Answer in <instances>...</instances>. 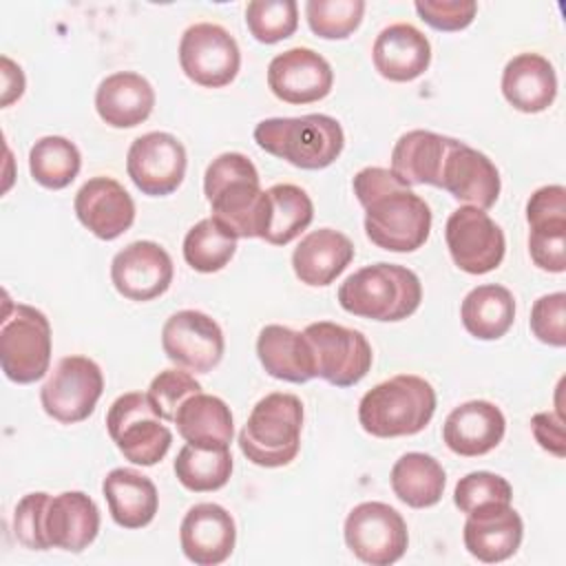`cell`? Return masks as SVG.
I'll use <instances>...</instances> for the list:
<instances>
[{"label": "cell", "instance_id": "277c9868", "mask_svg": "<svg viewBox=\"0 0 566 566\" xmlns=\"http://www.w3.org/2000/svg\"><path fill=\"white\" fill-rule=\"evenodd\" d=\"M436 413V389L416 374H398L371 387L358 402V422L374 438L420 433Z\"/></svg>", "mask_w": 566, "mask_h": 566}, {"label": "cell", "instance_id": "9a60e30c", "mask_svg": "<svg viewBox=\"0 0 566 566\" xmlns=\"http://www.w3.org/2000/svg\"><path fill=\"white\" fill-rule=\"evenodd\" d=\"M161 347L175 365L208 374L221 363L226 340L214 318L199 310H179L161 327Z\"/></svg>", "mask_w": 566, "mask_h": 566}, {"label": "cell", "instance_id": "cb8c5ba5", "mask_svg": "<svg viewBox=\"0 0 566 566\" xmlns=\"http://www.w3.org/2000/svg\"><path fill=\"white\" fill-rule=\"evenodd\" d=\"M376 71L389 82H411L431 64V44L427 35L407 22L385 27L371 46Z\"/></svg>", "mask_w": 566, "mask_h": 566}, {"label": "cell", "instance_id": "f6af8a7d", "mask_svg": "<svg viewBox=\"0 0 566 566\" xmlns=\"http://www.w3.org/2000/svg\"><path fill=\"white\" fill-rule=\"evenodd\" d=\"M413 9L436 31H462L478 13L473 0H418Z\"/></svg>", "mask_w": 566, "mask_h": 566}, {"label": "cell", "instance_id": "60d3db41", "mask_svg": "<svg viewBox=\"0 0 566 566\" xmlns=\"http://www.w3.org/2000/svg\"><path fill=\"white\" fill-rule=\"evenodd\" d=\"M201 391L199 380H195V376H190L188 371L181 369H164L159 371L153 380L150 387L146 391L155 413L161 420L172 422L177 409L195 394Z\"/></svg>", "mask_w": 566, "mask_h": 566}, {"label": "cell", "instance_id": "836d02e7", "mask_svg": "<svg viewBox=\"0 0 566 566\" xmlns=\"http://www.w3.org/2000/svg\"><path fill=\"white\" fill-rule=\"evenodd\" d=\"M268 223L261 239L270 245H287L312 223L314 203L294 184H274L268 188Z\"/></svg>", "mask_w": 566, "mask_h": 566}, {"label": "cell", "instance_id": "e575fe53", "mask_svg": "<svg viewBox=\"0 0 566 566\" xmlns=\"http://www.w3.org/2000/svg\"><path fill=\"white\" fill-rule=\"evenodd\" d=\"M175 475L179 484L195 493L217 491L232 475L230 447H197L184 444L175 458Z\"/></svg>", "mask_w": 566, "mask_h": 566}, {"label": "cell", "instance_id": "ba28073f", "mask_svg": "<svg viewBox=\"0 0 566 566\" xmlns=\"http://www.w3.org/2000/svg\"><path fill=\"white\" fill-rule=\"evenodd\" d=\"M106 429L119 453L142 467L161 462L172 444L170 429L142 391H128L113 400L106 413Z\"/></svg>", "mask_w": 566, "mask_h": 566}, {"label": "cell", "instance_id": "d590c367", "mask_svg": "<svg viewBox=\"0 0 566 566\" xmlns=\"http://www.w3.org/2000/svg\"><path fill=\"white\" fill-rule=\"evenodd\" d=\"M80 168L82 155L77 146L66 137H40L29 150V172L40 186L49 190H62L71 186Z\"/></svg>", "mask_w": 566, "mask_h": 566}, {"label": "cell", "instance_id": "e0dca14e", "mask_svg": "<svg viewBox=\"0 0 566 566\" xmlns=\"http://www.w3.org/2000/svg\"><path fill=\"white\" fill-rule=\"evenodd\" d=\"M172 259L155 241H133L111 261V281L128 301H153L172 283Z\"/></svg>", "mask_w": 566, "mask_h": 566}, {"label": "cell", "instance_id": "74e56055", "mask_svg": "<svg viewBox=\"0 0 566 566\" xmlns=\"http://www.w3.org/2000/svg\"><path fill=\"white\" fill-rule=\"evenodd\" d=\"M363 0H307L305 18L314 35L323 40H345L363 22Z\"/></svg>", "mask_w": 566, "mask_h": 566}, {"label": "cell", "instance_id": "ab89813d", "mask_svg": "<svg viewBox=\"0 0 566 566\" xmlns=\"http://www.w3.org/2000/svg\"><path fill=\"white\" fill-rule=\"evenodd\" d=\"M513 489L509 480L491 471H471L458 480L453 489V504L464 513H473L489 504H511Z\"/></svg>", "mask_w": 566, "mask_h": 566}, {"label": "cell", "instance_id": "7402d4cb", "mask_svg": "<svg viewBox=\"0 0 566 566\" xmlns=\"http://www.w3.org/2000/svg\"><path fill=\"white\" fill-rule=\"evenodd\" d=\"M99 533V509L84 491H64L49 500L44 537L49 548L82 553Z\"/></svg>", "mask_w": 566, "mask_h": 566}, {"label": "cell", "instance_id": "7dc6e473", "mask_svg": "<svg viewBox=\"0 0 566 566\" xmlns=\"http://www.w3.org/2000/svg\"><path fill=\"white\" fill-rule=\"evenodd\" d=\"M531 429H533V436L537 440V444L557 455V458H564L566 455V442H564V418H557L555 413H548V411H539L533 416L531 420Z\"/></svg>", "mask_w": 566, "mask_h": 566}, {"label": "cell", "instance_id": "8d00e7d4", "mask_svg": "<svg viewBox=\"0 0 566 566\" xmlns=\"http://www.w3.org/2000/svg\"><path fill=\"white\" fill-rule=\"evenodd\" d=\"M184 259L201 274L223 270L237 252V237L212 217L197 221L184 237Z\"/></svg>", "mask_w": 566, "mask_h": 566}, {"label": "cell", "instance_id": "83f0119b", "mask_svg": "<svg viewBox=\"0 0 566 566\" xmlns=\"http://www.w3.org/2000/svg\"><path fill=\"white\" fill-rule=\"evenodd\" d=\"M502 95L520 113H542L557 95L553 64L539 53H517L502 71Z\"/></svg>", "mask_w": 566, "mask_h": 566}, {"label": "cell", "instance_id": "4dcf8cb0", "mask_svg": "<svg viewBox=\"0 0 566 566\" xmlns=\"http://www.w3.org/2000/svg\"><path fill=\"white\" fill-rule=\"evenodd\" d=\"M177 433L197 447H230L234 420L230 407L212 394L190 396L175 413Z\"/></svg>", "mask_w": 566, "mask_h": 566}, {"label": "cell", "instance_id": "ee69618b", "mask_svg": "<svg viewBox=\"0 0 566 566\" xmlns=\"http://www.w3.org/2000/svg\"><path fill=\"white\" fill-rule=\"evenodd\" d=\"M51 495L44 491L27 493L13 511V535L15 539L31 551H46V537H44V511Z\"/></svg>", "mask_w": 566, "mask_h": 566}, {"label": "cell", "instance_id": "d6a6232c", "mask_svg": "<svg viewBox=\"0 0 566 566\" xmlns=\"http://www.w3.org/2000/svg\"><path fill=\"white\" fill-rule=\"evenodd\" d=\"M389 482L394 495L402 504L411 509H429L440 502L447 473L436 458L420 451H409L394 462Z\"/></svg>", "mask_w": 566, "mask_h": 566}, {"label": "cell", "instance_id": "f1b7e54d", "mask_svg": "<svg viewBox=\"0 0 566 566\" xmlns=\"http://www.w3.org/2000/svg\"><path fill=\"white\" fill-rule=\"evenodd\" d=\"M102 493L113 522L122 528H142L155 520L159 509L157 486L135 469L117 467L106 473Z\"/></svg>", "mask_w": 566, "mask_h": 566}, {"label": "cell", "instance_id": "8fae6325", "mask_svg": "<svg viewBox=\"0 0 566 566\" xmlns=\"http://www.w3.org/2000/svg\"><path fill=\"white\" fill-rule=\"evenodd\" d=\"M104 391V376L88 356H64L40 389L46 416L62 424L86 420Z\"/></svg>", "mask_w": 566, "mask_h": 566}, {"label": "cell", "instance_id": "bcb514c9", "mask_svg": "<svg viewBox=\"0 0 566 566\" xmlns=\"http://www.w3.org/2000/svg\"><path fill=\"white\" fill-rule=\"evenodd\" d=\"M526 221L531 228L566 221V188L559 184L537 188L526 201Z\"/></svg>", "mask_w": 566, "mask_h": 566}, {"label": "cell", "instance_id": "1f68e13d", "mask_svg": "<svg viewBox=\"0 0 566 566\" xmlns=\"http://www.w3.org/2000/svg\"><path fill=\"white\" fill-rule=\"evenodd\" d=\"M460 318L473 338L497 340L511 329L515 321V298L504 285H478L462 298Z\"/></svg>", "mask_w": 566, "mask_h": 566}, {"label": "cell", "instance_id": "4316f807", "mask_svg": "<svg viewBox=\"0 0 566 566\" xmlns=\"http://www.w3.org/2000/svg\"><path fill=\"white\" fill-rule=\"evenodd\" d=\"M354 259V243L334 228L312 230L292 252L296 279L310 287H325L343 274Z\"/></svg>", "mask_w": 566, "mask_h": 566}, {"label": "cell", "instance_id": "b9f144b4", "mask_svg": "<svg viewBox=\"0 0 566 566\" xmlns=\"http://www.w3.org/2000/svg\"><path fill=\"white\" fill-rule=\"evenodd\" d=\"M531 332L551 347L566 345V294L553 292L539 296L531 307Z\"/></svg>", "mask_w": 566, "mask_h": 566}, {"label": "cell", "instance_id": "c3c4849f", "mask_svg": "<svg viewBox=\"0 0 566 566\" xmlns=\"http://www.w3.org/2000/svg\"><path fill=\"white\" fill-rule=\"evenodd\" d=\"M24 93V73L22 69L7 55H2V106L20 99Z\"/></svg>", "mask_w": 566, "mask_h": 566}, {"label": "cell", "instance_id": "d6986e66", "mask_svg": "<svg viewBox=\"0 0 566 566\" xmlns=\"http://www.w3.org/2000/svg\"><path fill=\"white\" fill-rule=\"evenodd\" d=\"M184 555L197 566H217L226 562L237 544L234 517L214 502H201L188 509L179 526Z\"/></svg>", "mask_w": 566, "mask_h": 566}, {"label": "cell", "instance_id": "44dd1931", "mask_svg": "<svg viewBox=\"0 0 566 566\" xmlns=\"http://www.w3.org/2000/svg\"><path fill=\"white\" fill-rule=\"evenodd\" d=\"M524 537V522L511 504H489L467 515L464 548L484 564L513 557Z\"/></svg>", "mask_w": 566, "mask_h": 566}, {"label": "cell", "instance_id": "7bdbcfd3", "mask_svg": "<svg viewBox=\"0 0 566 566\" xmlns=\"http://www.w3.org/2000/svg\"><path fill=\"white\" fill-rule=\"evenodd\" d=\"M528 252L539 270L562 274L566 270V221L531 228Z\"/></svg>", "mask_w": 566, "mask_h": 566}, {"label": "cell", "instance_id": "2e32d148", "mask_svg": "<svg viewBox=\"0 0 566 566\" xmlns=\"http://www.w3.org/2000/svg\"><path fill=\"white\" fill-rule=\"evenodd\" d=\"M334 71L329 62L307 49L294 46L274 55L268 64V86L274 97L287 104H312L329 95Z\"/></svg>", "mask_w": 566, "mask_h": 566}, {"label": "cell", "instance_id": "3957f363", "mask_svg": "<svg viewBox=\"0 0 566 566\" xmlns=\"http://www.w3.org/2000/svg\"><path fill=\"white\" fill-rule=\"evenodd\" d=\"M422 301V285L413 270L398 263H374L356 270L338 285L345 312L380 323L409 318Z\"/></svg>", "mask_w": 566, "mask_h": 566}, {"label": "cell", "instance_id": "ffe728a7", "mask_svg": "<svg viewBox=\"0 0 566 566\" xmlns=\"http://www.w3.org/2000/svg\"><path fill=\"white\" fill-rule=\"evenodd\" d=\"M440 188L467 206L489 210L500 197L502 181L495 164L484 153L458 139L444 159Z\"/></svg>", "mask_w": 566, "mask_h": 566}, {"label": "cell", "instance_id": "7c38bea8", "mask_svg": "<svg viewBox=\"0 0 566 566\" xmlns=\"http://www.w3.org/2000/svg\"><path fill=\"white\" fill-rule=\"evenodd\" d=\"M179 64L190 82L206 88H221L237 77L241 51L223 27L197 22L179 40Z\"/></svg>", "mask_w": 566, "mask_h": 566}, {"label": "cell", "instance_id": "5bb4252c", "mask_svg": "<svg viewBox=\"0 0 566 566\" xmlns=\"http://www.w3.org/2000/svg\"><path fill=\"white\" fill-rule=\"evenodd\" d=\"M186 148L164 130L137 137L126 155V172L130 181L148 197H166L175 192L186 177Z\"/></svg>", "mask_w": 566, "mask_h": 566}, {"label": "cell", "instance_id": "603a6c76", "mask_svg": "<svg viewBox=\"0 0 566 566\" xmlns=\"http://www.w3.org/2000/svg\"><path fill=\"white\" fill-rule=\"evenodd\" d=\"M506 431V420L500 407L489 400H469L455 407L444 424V444L464 458H478L493 451Z\"/></svg>", "mask_w": 566, "mask_h": 566}, {"label": "cell", "instance_id": "6da1fadb", "mask_svg": "<svg viewBox=\"0 0 566 566\" xmlns=\"http://www.w3.org/2000/svg\"><path fill=\"white\" fill-rule=\"evenodd\" d=\"M354 195L365 208L367 239L389 252H413L431 232L429 203L389 168L367 166L354 175Z\"/></svg>", "mask_w": 566, "mask_h": 566}, {"label": "cell", "instance_id": "52a82bcc", "mask_svg": "<svg viewBox=\"0 0 566 566\" xmlns=\"http://www.w3.org/2000/svg\"><path fill=\"white\" fill-rule=\"evenodd\" d=\"M0 323V367L4 376L18 385L40 380L51 365L49 318L31 305L4 298Z\"/></svg>", "mask_w": 566, "mask_h": 566}, {"label": "cell", "instance_id": "5b68a950", "mask_svg": "<svg viewBox=\"0 0 566 566\" xmlns=\"http://www.w3.org/2000/svg\"><path fill=\"white\" fill-rule=\"evenodd\" d=\"M254 142L261 150L303 170H321L334 164L345 146L338 119L310 113L301 117H270L256 124Z\"/></svg>", "mask_w": 566, "mask_h": 566}, {"label": "cell", "instance_id": "484cf974", "mask_svg": "<svg viewBox=\"0 0 566 566\" xmlns=\"http://www.w3.org/2000/svg\"><path fill=\"white\" fill-rule=\"evenodd\" d=\"M458 139L438 135L433 130H409L398 137L391 150V172L405 186H436L440 188V175L449 150Z\"/></svg>", "mask_w": 566, "mask_h": 566}, {"label": "cell", "instance_id": "7a4b0ae2", "mask_svg": "<svg viewBox=\"0 0 566 566\" xmlns=\"http://www.w3.org/2000/svg\"><path fill=\"white\" fill-rule=\"evenodd\" d=\"M203 195L212 219L237 239H261L268 223V190L256 166L243 153H221L203 175Z\"/></svg>", "mask_w": 566, "mask_h": 566}, {"label": "cell", "instance_id": "9c48e42d", "mask_svg": "<svg viewBox=\"0 0 566 566\" xmlns=\"http://www.w3.org/2000/svg\"><path fill=\"white\" fill-rule=\"evenodd\" d=\"M303 334L312 349L316 378L334 387H352L371 369L374 352L363 332L332 321H316Z\"/></svg>", "mask_w": 566, "mask_h": 566}, {"label": "cell", "instance_id": "8992f818", "mask_svg": "<svg viewBox=\"0 0 566 566\" xmlns=\"http://www.w3.org/2000/svg\"><path fill=\"white\" fill-rule=\"evenodd\" d=\"M301 431V398L285 391H272L252 407L239 431V449L252 464L279 469L298 455Z\"/></svg>", "mask_w": 566, "mask_h": 566}, {"label": "cell", "instance_id": "4fadbf2b", "mask_svg": "<svg viewBox=\"0 0 566 566\" xmlns=\"http://www.w3.org/2000/svg\"><path fill=\"white\" fill-rule=\"evenodd\" d=\"M444 239L453 263L467 274H486L495 270L506 252L502 228L486 214V210L473 206H462L449 214Z\"/></svg>", "mask_w": 566, "mask_h": 566}, {"label": "cell", "instance_id": "d4e9b609", "mask_svg": "<svg viewBox=\"0 0 566 566\" xmlns=\"http://www.w3.org/2000/svg\"><path fill=\"white\" fill-rule=\"evenodd\" d=\"M155 106L153 84L135 71L106 75L95 91V111L113 128H133L146 122Z\"/></svg>", "mask_w": 566, "mask_h": 566}, {"label": "cell", "instance_id": "ac0fdd59", "mask_svg": "<svg viewBox=\"0 0 566 566\" xmlns=\"http://www.w3.org/2000/svg\"><path fill=\"white\" fill-rule=\"evenodd\" d=\"M75 217L102 241L122 237L135 221V201L113 177H91L75 192Z\"/></svg>", "mask_w": 566, "mask_h": 566}, {"label": "cell", "instance_id": "f35d334b", "mask_svg": "<svg viewBox=\"0 0 566 566\" xmlns=\"http://www.w3.org/2000/svg\"><path fill=\"white\" fill-rule=\"evenodd\" d=\"M245 24L261 44H276L298 27V4L294 0H252L245 7Z\"/></svg>", "mask_w": 566, "mask_h": 566}, {"label": "cell", "instance_id": "30bf717a", "mask_svg": "<svg viewBox=\"0 0 566 566\" xmlns=\"http://www.w3.org/2000/svg\"><path fill=\"white\" fill-rule=\"evenodd\" d=\"M343 537L347 548L369 566L396 564L409 546L407 522L385 502L356 504L345 517Z\"/></svg>", "mask_w": 566, "mask_h": 566}, {"label": "cell", "instance_id": "f546056e", "mask_svg": "<svg viewBox=\"0 0 566 566\" xmlns=\"http://www.w3.org/2000/svg\"><path fill=\"white\" fill-rule=\"evenodd\" d=\"M256 356L263 369L285 382H307L316 378L310 343L303 332L285 325H265L256 338Z\"/></svg>", "mask_w": 566, "mask_h": 566}]
</instances>
